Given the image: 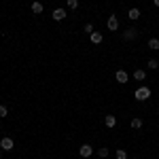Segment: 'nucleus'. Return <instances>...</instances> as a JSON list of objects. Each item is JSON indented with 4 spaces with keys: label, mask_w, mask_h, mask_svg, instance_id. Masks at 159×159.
Instances as JSON below:
<instances>
[{
    "label": "nucleus",
    "mask_w": 159,
    "mask_h": 159,
    "mask_svg": "<svg viewBox=\"0 0 159 159\" xmlns=\"http://www.w3.org/2000/svg\"><path fill=\"white\" fill-rule=\"evenodd\" d=\"M136 100H140V102H144V100L151 98V89L148 87H140V89H136Z\"/></svg>",
    "instance_id": "nucleus-1"
},
{
    "label": "nucleus",
    "mask_w": 159,
    "mask_h": 159,
    "mask_svg": "<svg viewBox=\"0 0 159 159\" xmlns=\"http://www.w3.org/2000/svg\"><path fill=\"white\" fill-rule=\"evenodd\" d=\"M0 147H2V151H13V147H15V142H13V138H9V136H4V138L0 140Z\"/></svg>",
    "instance_id": "nucleus-2"
},
{
    "label": "nucleus",
    "mask_w": 159,
    "mask_h": 159,
    "mask_svg": "<svg viewBox=\"0 0 159 159\" xmlns=\"http://www.w3.org/2000/svg\"><path fill=\"white\" fill-rule=\"evenodd\" d=\"M106 25H108L110 32L119 30V19H117V15H110V17H108V24H106Z\"/></svg>",
    "instance_id": "nucleus-3"
},
{
    "label": "nucleus",
    "mask_w": 159,
    "mask_h": 159,
    "mask_svg": "<svg viewBox=\"0 0 159 159\" xmlns=\"http://www.w3.org/2000/svg\"><path fill=\"white\" fill-rule=\"evenodd\" d=\"M79 153H81V157H91L93 148H91V144H83V147L79 148Z\"/></svg>",
    "instance_id": "nucleus-4"
},
{
    "label": "nucleus",
    "mask_w": 159,
    "mask_h": 159,
    "mask_svg": "<svg viewBox=\"0 0 159 159\" xmlns=\"http://www.w3.org/2000/svg\"><path fill=\"white\" fill-rule=\"evenodd\" d=\"M136 36H138V30H136V28H129V30H125V34H123V38H125V40H134Z\"/></svg>",
    "instance_id": "nucleus-5"
},
{
    "label": "nucleus",
    "mask_w": 159,
    "mask_h": 159,
    "mask_svg": "<svg viewBox=\"0 0 159 159\" xmlns=\"http://www.w3.org/2000/svg\"><path fill=\"white\" fill-rule=\"evenodd\" d=\"M51 17H53L55 21H61V19L66 17V11H64V9H55V11L51 13Z\"/></svg>",
    "instance_id": "nucleus-6"
},
{
    "label": "nucleus",
    "mask_w": 159,
    "mask_h": 159,
    "mask_svg": "<svg viewBox=\"0 0 159 159\" xmlns=\"http://www.w3.org/2000/svg\"><path fill=\"white\" fill-rule=\"evenodd\" d=\"M115 79H117L119 83H127V79H129V76H127V72H125V70H117Z\"/></svg>",
    "instance_id": "nucleus-7"
},
{
    "label": "nucleus",
    "mask_w": 159,
    "mask_h": 159,
    "mask_svg": "<svg viewBox=\"0 0 159 159\" xmlns=\"http://www.w3.org/2000/svg\"><path fill=\"white\" fill-rule=\"evenodd\" d=\"M104 123H106V127H115V125H117V117H115V115H106V119H104Z\"/></svg>",
    "instance_id": "nucleus-8"
},
{
    "label": "nucleus",
    "mask_w": 159,
    "mask_h": 159,
    "mask_svg": "<svg viewBox=\"0 0 159 159\" xmlns=\"http://www.w3.org/2000/svg\"><path fill=\"white\" fill-rule=\"evenodd\" d=\"M89 36H91V43H93V45H100V43H102V32H91V34H89Z\"/></svg>",
    "instance_id": "nucleus-9"
},
{
    "label": "nucleus",
    "mask_w": 159,
    "mask_h": 159,
    "mask_svg": "<svg viewBox=\"0 0 159 159\" xmlns=\"http://www.w3.org/2000/svg\"><path fill=\"white\" fill-rule=\"evenodd\" d=\"M134 79H136V81H144V79H147V72L138 68V70H136V72H134Z\"/></svg>",
    "instance_id": "nucleus-10"
},
{
    "label": "nucleus",
    "mask_w": 159,
    "mask_h": 159,
    "mask_svg": "<svg viewBox=\"0 0 159 159\" xmlns=\"http://www.w3.org/2000/svg\"><path fill=\"white\" fill-rule=\"evenodd\" d=\"M148 49L159 51V38H151V40H148Z\"/></svg>",
    "instance_id": "nucleus-11"
},
{
    "label": "nucleus",
    "mask_w": 159,
    "mask_h": 159,
    "mask_svg": "<svg viewBox=\"0 0 159 159\" xmlns=\"http://www.w3.org/2000/svg\"><path fill=\"white\" fill-rule=\"evenodd\" d=\"M127 17H129V19H138V17H140V9H129V13H127Z\"/></svg>",
    "instance_id": "nucleus-12"
},
{
    "label": "nucleus",
    "mask_w": 159,
    "mask_h": 159,
    "mask_svg": "<svg viewBox=\"0 0 159 159\" xmlns=\"http://www.w3.org/2000/svg\"><path fill=\"white\" fill-rule=\"evenodd\" d=\"M32 11L34 13H43V2H32Z\"/></svg>",
    "instance_id": "nucleus-13"
},
{
    "label": "nucleus",
    "mask_w": 159,
    "mask_h": 159,
    "mask_svg": "<svg viewBox=\"0 0 159 159\" xmlns=\"http://www.w3.org/2000/svg\"><path fill=\"white\" fill-rule=\"evenodd\" d=\"M132 127L134 129H140L142 127V119H132Z\"/></svg>",
    "instance_id": "nucleus-14"
},
{
    "label": "nucleus",
    "mask_w": 159,
    "mask_h": 159,
    "mask_svg": "<svg viewBox=\"0 0 159 159\" xmlns=\"http://www.w3.org/2000/svg\"><path fill=\"white\" fill-rule=\"evenodd\" d=\"M117 159H127V151L119 148V151H117Z\"/></svg>",
    "instance_id": "nucleus-15"
},
{
    "label": "nucleus",
    "mask_w": 159,
    "mask_h": 159,
    "mask_svg": "<svg viewBox=\"0 0 159 159\" xmlns=\"http://www.w3.org/2000/svg\"><path fill=\"white\" fill-rule=\"evenodd\" d=\"M148 68H153V70H155V68H159V61L155 60V57H153V60H148Z\"/></svg>",
    "instance_id": "nucleus-16"
},
{
    "label": "nucleus",
    "mask_w": 159,
    "mask_h": 159,
    "mask_svg": "<svg viewBox=\"0 0 159 159\" xmlns=\"http://www.w3.org/2000/svg\"><path fill=\"white\" fill-rule=\"evenodd\" d=\"M7 115H9V108L4 104H0V117H7Z\"/></svg>",
    "instance_id": "nucleus-17"
},
{
    "label": "nucleus",
    "mask_w": 159,
    "mask_h": 159,
    "mask_svg": "<svg viewBox=\"0 0 159 159\" xmlns=\"http://www.w3.org/2000/svg\"><path fill=\"white\" fill-rule=\"evenodd\" d=\"M66 4H68L70 9H76V7H79V0H66Z\"/></svg>",
    "instance_id": "nucleus-18"
},
{
    "label": "nucleus",
    "mask_w": 159,
    "mask_h": 159,
    "mask_svg": "<svg viewBox=\"0 0 159 159\" xmlns=\"http://www.w3.org/2000/svg\"><path fill=\"white\" fill-rule=\"evenodd\" d=\"M98 155H100L102 159H104V157H108V148H100V151H98Z\"/></svg>",
    "instance_id": "nucleus-19"
},
{
    "label": "nucleus",
    "mask_w": 159,
    "mask_h": 159,
    "mask_svg": "<svg viewBox=\"0 0 159 159\" xmlns=\"http://www.w3.org/2000/svg\"><path fill=\"white\" fill-rule=\"evenodd\" d=\"M83 30H85L87 34H91V32H96V30H93V25H91V24H85V28H83Z\"/></svg>",
    "instance_id": "nucleus-20"
},
{
    "label": "nucleus",
    "mask_w": 159,
    "mask_h": 159,
    "mask_svg": "<svg viewBox=\"0 0 159 159\" xmlns=\"http://www.w3.org/2000/svg\"><path fill=\"white\" fill-rule=\"evenodd\" d=\"M153 4H155V7H159V0H153Z\"/></svg>",
    "instance_id": "nucleus-21"
},
{
    "label": "nucleus",
    "mask_w": 159,
    "mask_h": 159,
    "mask_svg": "<svg viewBox=\"0 0 159 159\" xmlns=\"http://www.w3.org/2000/svg\"><path fill=\"white\" fill-rule=\"evenodd\" d=\"M0 153H2V147H0Z\"/></svg>",
    "instance_id": "nucleus-22"
}]
</instances>
